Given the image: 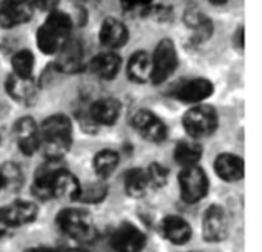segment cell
<instances>
[{"label":"cell","instance_id":"cell-1","mask_svg":"<svg viewBox=\"0 0 262 252\" xmlns=\"http://www.w3.org/2000/svg\"><path fill=\"white\" fill-rule=\"evenodd\" d=\"M72 143V125L66 115L48 117L38 128V149L48 160H61Z\"/></svg>","mask_w":262,"mask_h":252},{"label":"cell","instance_id":"cell-2","mask_svg":"<svg viewBox=\"0 0 262 252\" xmlns=\"http://www.w3.org/2000/svg\"><path fill=\"white\" fill-rule=\"evenodd\" d=\"M72 32L71 17L58 9L49 12L45 23L37 31V45L45 54H57Z\"/></svg>","mask_w":262,"mask_h":252},{"label":"cell","instance_id":"cell-3","mask_svg":"<svg viewBox=\"0 0 262 252\" xmlns=\"http://www.w3.org/2000/svg\"><path fill=\"white\" fill-rule=\"evenodd\" d=\"M57 223L66 236L75 240L91 242L95 237V228H94L92 219L83 209L69 208V209L61 211L58 214Z\"/></svg>","mask_w":262,"mask_h":252},{"label":"cell","instance_id":"cell-4","mask_svg":"<svg viewBox=\"0 0 262 252\" xmlns=\"http://www.w3.org/2000/svg\"><path fill=\"white\" fill-rule=\"evenodd\" d=\"M183 125L186 132L193 139H203L210 135L218 125V114L212 106L200 105L189 109L184 114Z\"/></svg>","mask_w":262,"mask_h":252},{"label":"cell","instance_id":"cell-5","mask_svg":"<svg viewBox=\"0 0 262 252\" xmlns=\"http://www.w3.org/2000/svg\"><path fill=\"white\" fill-rule=\"evenodd\" d=\"M178 66V54L170 40H161L158 46L155 48L154 57H152V72H150V82L155 85H160L166 82L173 71Z\"/></svg>","mask_w":262,"mask_h":252},{"label":"cell","instance_id":"cell-6","mask_svg":"<svg viewBox=\"0 0 262 252\" xmlns=\"http://www.w3.org/2000/svg\"><path fill=\"white\" fill-rule=\"evenodd\" d=\"M181 197L186 203H196L206 197L209 189V180L206 172L198 166L184 168L180 176Z\"/></svg>","mask_w":262,"mask_h":252},{"label":"cell","instance_id":"cell-7","mask_svg":"<svg viewBox=\"0 0 262 252\" xmlns=\"http://www.w3.org/2000/svg\"><path fill=\"white\" fill-rule=\"evenodd\" d=\"M34 12L32 0H3L0 3V26L14 28L26 23Z\"/></svg>","mask_w":262,"mask_h":252},{"label":"cell","instance_id":"cell-8","mask_svg":"<svg viewBox=\"0 0 262 252\" xmlns=\"http://www.w3.org/2000/svg\"><path fill=\"white\" fill-rule=\"evenodd\" d=\"M111 243L117 252H141L146 245V237L137 226L123 223L112 234Z\"/></svg>","mask_w":262,"mask_h":252},{"label":"cell","instance_id":"cell-9","mask_svg":"<svg viewBox=\"0 0 262 252\" xmlns=\"http://www.w3.org/2000/svg\"><path fill=\"white\" fill-rule=\"evenodd\" d=\"M229 231V219L226 211L221 206H210L203 220V232L204 239L210 243H216L226 239Z\"/></svg>","mask_w":262,"mask_h":252},{"label":"cell","instance_id":"cell-10","mask_svg":"<svg viewBox=\"0 0 262 252\" xmlns=\"http://www.w3.org/2000/svg\"><path fill=\"white\" fill-rule=\"evenodd\" d=\"M132 123H134L135 129L149 142L160 143L166 139V134H167L166 125L154 112H150L147 109L138 111L134 115Z\"/></svg>","mask_w":262,"mask_h":252},{"label":"cell","instance_id":"cell-11","mask_svg":"<svg viewBox=\"0 0 262 252\" xmlns=\"http://www.w3.org/2000/svg\"><path fill=\"white\" fill-rule=\"evenodd\" d=\"M63 169L61 160H48L37 169L34 177L32 191L37 199L48 200L52 197V185L57 177V174Z\"/></svg>","mask_w":262,"mask_h":252},{"label":"cell","instance_id":"cell-12","mask_svg":"<svg viewBox=\"0 0 262 252\" xmlns=\"http://www.w3.org/2000/svg\"><path fill=\"white\" fill-rule=\"evenodd\" d=\"M37 216V206L26 200H17L0 211V220L8 228H18L31 223Z\"/></svg>","mask_w":262,"mask_h":252},{"label":"cell","instance_id":"cell-13","mask_svg":"<svg viewBox=\"0 0 262 252\" xmlns=\"http://www.w3.org/2000/svg\"><path fill=\"white\" fill-rule=\"evenodd\" d=\"M81 65H83L81 42L74 37H69L57 52V68L61 72L74 74L81 69Z\"/></svg>","mask_w":262,"mask_h":252},{"label":"cell","instance_id":"cell-14","mask_svg":"<svg viewBox=\"0 0 262 252\" xmlns=\"http://www.w3.org/2000/svg\"><path fill=\"white\" fill-rule=\"evenodd\" d=\"M212 92L213 85L207 79H192L180 83L173 91V97L186 103H200L210 97Z\"/></svg>","mask_w":262,"mask_h":252},{"label":"cell","instance_id":"cell-15","mask_svg":"<svg viewBox=\"0 0 262 252\" xmlns=\"http://www.w3.org/2000/svg\"><path fill=\"white\" fill-rule=\"evenodd\" d=\"M15 140L25 156H32L38 151V126L31 117H21L14 128Z\"/></svg>","mask_w":262,"mask_h":252},{"label":"cell","instance_id":"cell-16","mask_svg":"<svg viewBox=\"0 0 262 252\" xmlns=\"http://www.w3.org/2000/svg\"><path fill=\"white\" fill-rule=\"evenodd\" d=\"M129 40V31L123 22L117 18H106L100 28V42L107 49L121 48Z\"/></svg>","mask_w":262,"mask_h":252},{"label":"cell","instance_id":"cell-17","mask_svg":"<svg viewBox=\"0 0 262 252\" xmlns=\"http://www.w3.org/2000/svg\"><path fill=\"white\" fill-rule=\"evenodd\" d=\"M120 68H121V59L114 51L101 52V54L95 55L89 63L91 72L103 80L115 79L117 74L120 72Z\"/></svg>","mask_w":262,"mask_h":252},{"label":"cell","instance_id":"cell-18","mask_svg":"<svg viewBox=\"0 0 262 252\" xmlns=\"http://www.w3.org/2000/svg\"><path fill=\"white\" fill-rule=\"evenodd\" d=\"M121 114V105L115 99H100L97 100L89 111V115L94 123L98 125H114Z\"/></svg>","mask_w":262,"mask_h":252},{"label":"cell","instance_id":"cell-19","mask_svg":"<svg viewBox=\"0 0 262 252\" xmlns=\"http://www.w3.org/2000/svg\"><path fill=\"white\" fill-rule=\"evenodd\" d=\"M161 229L164 237L173 245H184L192 236L190 225L178 216L166 217L161 223Z\"/></svg>","mask_w":262,"mask_h":252},{"label":"cell","instance_id":"cell-20","mask_svg":"<svg viewBox=\"0 0 262 252\" xmlns=\"http://www.w3.org/2000/svg\"><path fill=\"white\" fill-rule=\"evenodd\" d=\"M152 72V57L144 51H137L132 54L127 63V75L132 82L146 83L150 82Z\"/></svg>","mask_w":262,"mask_h":252},{"label":"cell","instance_id":"cell-21","mask_svg":"<svg viewBox=\"0 0 262 252\" xmlns=\"http://www.w3.org/2000/svg\"><path fill=\"white\" fill-rule=\"evenodd\" d=\"M6 92L20 103H29L35 97V85L31 79H23L15 74L8 75L5 83Z\"/></svg>","mask_w":262,"mask_h":252},{"label":"cell","instance_id":"cell-22","mask_svg":"<svg viewBox=\"0 0 262 252\" xmlns=\"http://www.w3.org/2000/svg\"><path fill=\"white\" fill-rule=\"evenodd\" d=\"M80 188L81 186H80L78 180L63 168L54 180L52 197L63 199V200H77L78 194H80Z\"/></svg>","mask_w":262,"mask_h":252},{"label":"cell","instance_id":"cell-23","mask_svg":"<svg viewBox=\"0 0 262 252\" xmlns=\"http://www.w3.org/2000/svg\"><path fill=\"white\" fill-rule=\"evenodd\" d=\"M216 174L226 182L241 180L244 176V163L233 154H221L215 162Z\"/></svg>","mask_w":262,"mask_h":252},{"label":"cell","instance_id":"cell-24","mask_svg":"<svg viewBox=\"0 0 262 252\" xmlns=\"http://www.w3.org/2000/svg\"><path fill=\"white\" fill-rule=\"evenodd\" d=\"M173 154H175V160L183 168H190L198 165L203 156V148L196 142H181L177 145Z\"/></svg>","mask_w":262,"mask_h":252},{"label":"cell","instance_id":"cell-25","mask_svg":"<svg viewBox=\"0 0 262 252\" xmlns=\"http://www.w3.org/2000/svg\"><path fill=\"white\" fill-rule=\"evenodd\" d=\"M149 188L146 171L143 169H130L126 174L124 180V189L130 197H143Z\"/></svg>","mask_w":262,"mask_h":252},{"label":"cell","instance_id":"cell-26","mask_svg":"<svg viewBox=\"0 0 262 252\" xmlns=\"http://www.w3.org/2000/svg\"><path fill=\"white\" fill-rule=\"evenodd\" d=\"M118 162H120V159L115 151L104 149V151H100L94 157V169L101 179H106L107 176H111L115 171V168L118 166Z\"/></svg>","mask_w":262,"mask_h":252},{"label":"cell","instance_id":"cell-27","mask_svg":"<svg viewBox=\"0 0 262 252\" xmlns=\"http://www.w3.org/2000/svg\"><path fill=\"white\" fill-rule=\"evenodd\" d=\"M34 69V55L28 49H21L14 54L12 57V74L23 77V79H31Z\"/></svg>","mask_w":262,"mask_h":252},{"label":"cell","instance_id":"cell-28","mask_svg":"<svg viewBox=\"0 0 262 252\" xmlns=\"http://www.w3.org/2000/svg\"><path fill=\"white\" fill-rule=\"evenodd\" d=\"M104 196H106V186L103 183H92L86 188H80V194L77 200L84 203H98L104 199Z\"/></svg>","mask_w":262,"mask_h":252},{"label":"cell","instance_id":"cell-29","mask_svg":"<svg viewBox=\"0 0 262 252\" xmlns=\"http://www.w3.org/2000/svg\"><path fill=\"white\" fill-rule=\"evenodd\" d=\"M0 179H2L3 186H6V188H15V186H18L20 182H21L20 168L17 165H14V163L3 165L2 172H0Z\"/></svg>","mask_w":262,"mask_h":252},{"label":"cell","instance_id":"cell-30","mask_svg":"<svg viewBox=\"0 0 262 252\" xmlns=\"http://www.w3.org/2000/svg\"><path fill=\"white\" fill-rule=\"evenodd\" d=\"M146 176H147V182H149V186H155V188H161L167 183V177H169V171L158 165V163H152L149 166V169L146 171Z\"/></svg>","mask_w":262,"mask_h":252},{"label":"cell","instance_id":"cell-31","mask_svg":"<svg viewBox=\"0 0 262 252\" xmlns=\"http://www.w3.org/2000/svg\"><path fill=\"white\" fill-rule=\"evenodd\" d=\"M154 0H121V6L127 12L135 11H149Z\"/></svg>","mask_w":262,"mask_h":252},{"label":"cell","instance_id":"cell-32","mask_svg":"<svg viewBox=\"0 0 262 252\" xmlns=\"http://www.w3.org/2000/svg\"><path fill=\"white\" fill-rule=\"evenodd\" d=\"M32 3H34V8H38L41 11L51 12V11L57 9L58 0H32Z\"/></svg>","mask_w":262,"mask_h":252},{"label":"cell","instance_id":"cell-33","mask_svg":"<svg viewBox=\"0 0 262 252\" xmlns=\"http://www.w3.org/2000/svg\"><path fill=\"white\" fill-rule=\"evenodd\" d=\"M210 3H213V5H224L227 0H209Z\"/></svg>","mask_w":262,"mask_h":252},{"label":"cell","instance_id":"cell-34","mask_svg":"<svg viewBox=\"0 0 262 252\" xmlns=\"http://www.w3.org/2000/svg\"><path fill=\"white\" fill-rule=\"evenodd\" d=\"M68 252H88V251H84V249H69Z\"/></svg>","mask_w":262,"mask_h":252},{"label":"cell","instance_id":"cell-35","mask_svg":"<svg viewBox=\"0 0 262 252\" xmlns=\"http://www.w3.org/2000/svg\"><path fill=\"white\" fill-rule=\"evenodd\" d=\"M26 252H43V251H37V249H29V251Z\"/></svg>","mask_w":262,"mask_h":252},{"label":"cell","instance_id":"cell-36","mask_svg":"<svg viewBox=\"0 0 262 252\" xmlns=\"http://www.w3.org/2000/svg\"><path fill=\"white\" fill-rule=\"evenodd\" d=\"M3 188V183H2V179H0V189Z\"/></svg>","mask_w":262,"mask_h":252}]
</instances>
